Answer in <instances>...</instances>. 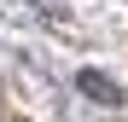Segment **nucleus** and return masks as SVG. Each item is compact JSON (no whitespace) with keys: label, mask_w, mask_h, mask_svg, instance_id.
<instances>
[{"label":"nucleus","mask_w":128,"mask_h":122,"mask_svg":"<svg viewBox=\"0 0 128 122\" xmlns=\"http://www.w3.org/2000/svg\"><path fill=\"white\" fill-rule=\"evenodd\" d=\"M76 87L88 93V99H99V105H116V99H122L111 81H105V76H93V70H88V76H76Z\"/></svg>","instance_id":"f257e3e1"}]
</instances>
